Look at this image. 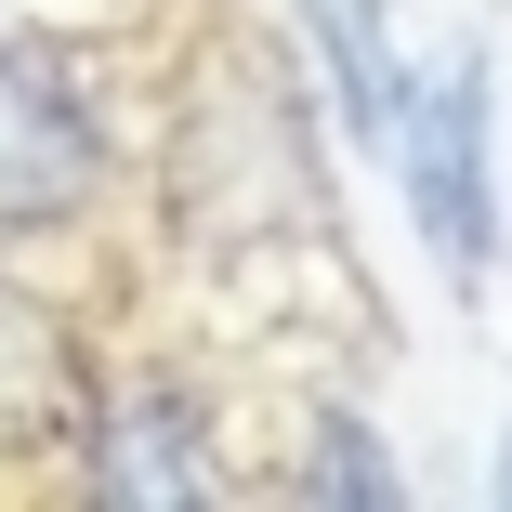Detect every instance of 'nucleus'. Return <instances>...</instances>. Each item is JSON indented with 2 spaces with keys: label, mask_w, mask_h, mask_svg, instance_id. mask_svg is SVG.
<instances>
[{
  "label": "nucleus",
  "mask_w": 512,
  "mask_h": 512,
  "mask_svg": "<svg viewBox=\"0 0 512 512\" xmlns=\"http://www.w3.org/2000/svg\"><path fill=\"white\" fill-rule=\"evenodd\" d=\"M316 499H394V460L368 421H316Z\"/></svg>",
  "instance_id": "obj_5"
},
{
  "label": "nucleus",
  "mask_w": 512,
  "mask_h": 512,
  "mask_svg": "<svg viewBox=\"0 0 512 512\" xmlns=\"http://www.w3.org/2000/svg\"><path fill=\"white\" fill-rule=\"evenodd\" d=\"M302 27H316V53H329V92H342L355 158H394L407 66H394V40H381V0H302Z\"/></svg>",
  "instance_id": "obj_3"
},
{
  "label": "nucleus",
  "mask_w": 512,
  "mask_h": 512,
  "mask_svg": "<svg viewBox=\"0 0 512 512\" xmlns=\"http://www.w3.org/2000/svg\"><path fill=\"white\" fill-rule=\"evenodd\" d=\"M92 499H211V447H197V421L171 394L119 407V434L92 447Z\"/></svg>",
  "instance_id": "obj_4"
},
{
  "label": "nucleus",
  "mask_w": 512,
  "mask_h": 512,
  "mask_svg": "<svg viewBox=\"0 0 512 512\" xmlns=\"http://www.w3.org/2000/svg\"><path fill=\"white\" fill-rule=\"evenodd\" d=\"M394 171H407V211H421L434 276H447V289H486V263H499V184H486V53H473V40H460L434 79H407Z\"/></svg>",
  "instance_id": "obj_1"
},
{
  "label": "nucleus",
  "mask_w": 512,
  "mask_h": 512,
  "mask_svg": "<svg viewBox=\"0 0 512 512\" xmlns=\"http://www.w3.org/2000/svg\"><path fill=\"white\" fill-rule=\"evenodd\" d=\"M79 184H92V119L66 106L27 53H0V224L66 211Z\"/></svg>",
  "instance_id": "obj_2"
}]
</instances>
